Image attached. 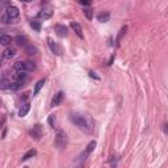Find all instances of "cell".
<instances>
[{
  "label": "cell",
  "mask_w": 168,
  "mask_h": 168,
  "mask_svg": "<svg viewBox=\"0 0 168 168\" xmlns=\"http://www.w3.org/2000/svg\"><path fill=\"white\" fill-rule=\"evenodd\" d=\"M55 143L59 149H64L66 143H67V135L63 130H58L57 131V138H55Z\"/></svg>",
  "instance_id": "cell-2"
},
{
  "label": "cell",
  "mask_w": 168,
  "mask_h": 168,
  "mask_svg": "<svg viewBox=\"0 0 168 168\" xmlns=\"http://www.w3.org/2000/svg\"><path fill=\"white\" fill-rule=\"evenodd\" d=\"M12 42V37L11 36H8V34H3V36H0V45H3V46H8L9 44Z\"/></svg>",
  "instance_id": "cell-10"
},
{
  "label": "cell",
  "mask_w": 168,
  "mask_h": 168,
  "mask_svg": "<svg viewBox=\"0 0 168 168\" xmlns=\"http://www.w3.org/2000/svg\"><path fill=\"white\" fill-rule=\"evenodd\" d=\"M15 41L19 46H22V47H25V46L28 45V39H26V37H24V36H17V37L15 38Z\"/></svg>",
  "instance_id": "cell-12"
},
{
  "label": "cell",
  "mask_w": 168,
  "mask_h": 168,
  "mask_svg": "<svg viewBox=\"0 0 168 168\" xmlns=\"http://www.w3.org/2000/svg\"><path fill=\"white\" fill-rule=\"evenodd\" d=\"M13 68L16 71H25V66H24V62H16L13 64Z\"/></svg>",
  "instance_id": "cell-23"
},
{
  "label": "cell",
  "mask_w": 168,
  "mask_h": 168,
  "mask_svg": "<svg viewBox=\"0 0 168 168\" xmlns=\"http://www.w3.org/2000/svg\"><path fill=\"white\" fill-rule=\"evenodd\" d=\"M11 81L8 79H0V90H9Z\"/></svg>",
  "instance_id": "cell-20"
},
{
  "label": "cell",
  "mask_w": 168,
  "mask_h": 168,
  "mask_svg": "<svg viewBox=\"0 0 168 168\" xmlns=\"http://www.w3.org/2000/svg\"><path fill=\"white\" fill-rule=\"evenodd\" d=\"M25 53L28 55H36L38 53V50H37V47L36 46H33V45H26L25 46Z\"/></svg>",
  "instance_id": "cell-14"
},
{
  "label": "cell",
  "mask_w": 168,
  "mask_h": 168,
  "mask_svg": "<svg viewBox=\"0 0 168 168\" xmlns=\"http://www.w3.org/2000/svg\"><path fill=\"white\" fill-rule=\"evenodd\" d=\"M95 147H96V142H95V141H92V142L87 146V149H85V155H90L92 151L95 150Z\"/></svg>",
  "instance_id": "cell-22"
},
{
  "label": "cell",
  "mask_w": 168,
  "mask_h": 168,
  "mask_svg": "<svg viewBox=\"0 0 168 168\" xmlns=\"http://www.w3.org/2000/svg\"><path fill=\"white\" fill-rule=\"evenodd\" d=\"M84 15H85V17H87L88 20H92V17H93V11H92L91 8H85L84 9Z\"/></svg>",
  "instance_id": "cell-25"
},
{
  "label": "cell",
  "mask_w": 168,
  "mask_h": 168,
  "mask_svg": "<svg viewBox=\"0 0 168 168\" xmlns=\"http://www.w3.org/2000/svg\"><path fill=\"white\" fill-rule=\"evenodd\" d=\"M5 15L8 16L9 19H17L19 15H20V11H19L17 7L11 5V7H8V8H7V13H5Z\"/></svg>",
  "instance_id": "cell-4"
},
{
  "label": "cell",
  "mask_w": 168,
  "mask_h": 168,
  "mask_svg": "<svg viewBox=\"0 0 168 168\" xmlns=\"http://www.w3.org/2000/svg\"><path fill=\"white\" fill-rule=\"evenodd\" d=\"M71 28L74 29V32L76 33V36L79 38H84V34H83V29L81 26L78 24V22H71Z\"/></svg>",
  "instance_id": "cell-9"
},
{
  "label": "cell",
  "mask_w": 168,
  "mask_h": 168,
  "mask_svg": "<svg viewBox=\"0 0 168 168\" xmlns=\"http://www.w3.org/2000/svg\"><path fill=\"white\" fill-rule=\"evenodd\" d=\"M11 20H12V19H9V17H8V16H7V15H5V16H3V19H1V21H3V22H4V24H9V22H11Z\"/></svg>",
  "instance_id": "cell-28"
},
{
  "label": "cell",
  "mask_w": 168,
  "mask_h": 168,
  "mask_svg": "<svg viewBox=\"0 0 168 168\" xmlns=\"http://www.w3.org/2000/svg\"><path fill=\"white\" fill-rule=\"evenodd\" d=\"M109 19H110V13L109 12H103V13H100V15L97 16V20L100 22H108L109 21Z\"/></svg>",
  "instance_id": "cell-13"
},
{
  "label": "cell",
  "mask_w": 168,
  "mask_h": 168,
  "mask_svg": "<svg viewBox=\"0 0 168 168\" xmlns=\"http://www.w3.org/2000/svg\"><path fill=\"white\" fill-rule=\"evenodd\" d=\"M29 109H30V105H29L28 103H25L24 105H21V108H20V110H19V116L20 117H25L26 114H28Z\"/></svg>",
  "instance_id": "cell-11"
},
{
  "label": "cell",
  "mask_w": 168,
  "mask_h": 168,
  "mask_svg": "<svg viewBox=\"0 0 168 168\" xmlns=\"http://www.w3.org/2000/svg\"><path fill=\"white\" fill-rule=\"evenodd\" d=\"M51 16H53V8H50V7H45V8H42L38 12L39 19H50Z\"/></svg>",
  "instance_id": "cell-6"
},
{
  "label": "cell",
  "mask_w": 168,
  "mask_h": 168,
  "mask_svg": "<svg viewBox=\"0 0 168 168\" xmlns=\"http://www.w3.org/2000/svg\"><path fill=\"white\" fill-rule=\"evenodd\" d=\"M15 50L13 49H5L4 51H3V57L4 58H7V59H11V58H13L15 57Z\"/></svg>",
  "instance_id": "cell-16"
},
{
  "label": "cell",
  "mask_w": 168,
  "mask_h": 168,
  "mask_svg": "<svg viewBox=\"0 0 168 168\" xmlns=\"http://www.w3.org/2000/svg\"><path fill=\"white\" fill-rule=\"evenodd\" d=\"M126 30H127V28H126V26H124V28L121 29V30H120V34H118V38H117V41H120V39H121V37H122V36H124V33L126 32Z\"/></svg>",
  "instance_id": "cell-27"
},
{
  "label": "cell",
  "mask_w": 168,
  "mask_h": 168,
  "mask_svg": "<svg viewBox=\"0 0 168 168\" xmlns=\"http://www.w3.org/2000/svg\"><path fill=\"white\" fill-rule=\"evenodd\" d=\"M79 3H80L81 5H84V7H87V5H91L92 4V0H78Z\"/></svg>",
  "instance_id": "cell-26"
},
{
  "label": "cell",
  "mask_w": 168,
  "mask_h": 168,
  "mask_svg": "<svg viewBox=\"0 0 168 168\" xmlns=\"http://www.w3.org/2000/svg\"><path fill=\"white\" fill-rule=\"evenodd\" d=\"M25 79H26L25 71H17V74H15V80H17V81H24Z\"/></svg>",
  "instance_id": "cell-18"
},
{
  "label": "cell",
  "mask_w": 168,
  "mask_h": 168,
  "mask_svg": "<svg viewBox=\"0 0 168 168\" xmlns=\"http://www.w3.org/2000/svg\"><path fill=\"white\" fill-rule=\"evenodd\" d=\"M24 66H25V71H33V70H36V64H34V62H32V61H25L24 62Z\"/></svg>",
  "instance_id": "cell-19"
},
{
  "label": "cell",
  "mask_w": 168,
  "mask_h": 168,
  "mask_svg": "<svg viewBox=\"0 0 168 168\" xmlns=\"http://www.w3.org/2000/svg\"><path fill=\"white\" fill-rule=\"evenodd\" d=\"M30 26L34 29L36 32H39L41 30V21H37V20H32L30 21Z\"/></svg>",
  "instance_id": "cell-21"
},
{
  "label": "cell",
  "mask_w": 168,
  "mask_h": 168,
  "mask_svg": "<svg viewBox=\"0 0 168 168\" xmlns=\"http://www.w3.org/2000/svg\"><path fill=\"white\" fill-rule=\"evenodd\" d=\"M63 97H64L63 92H58L57 95H54V97L51 100V107H59L62 104V101H63Z\"/></svg>",
  "instance_id": "cell-7"
},
{
  "label": "cell",
  "mask_w": 168,
  "mask_h": 168,
  "mask_svg": "<svg viewBox=\"0 0 168 168\" xmlns=\"http://www.w3.org/2000/svg\"><path fill=\"white\" fill-rule=\"evenodd\" d=\"M54 121H55V116L54 114H51V116L49 117V124H50L51 126H54Z\"/></svg>",
  "instance_id": "cell-29"
},
{
  "label": "cell",
  "mask_w": 168,
  "mask_h": 168,
  "mask_svg": "<svg viewBox=\"0 0 168 168\" xmlns=\"http://www.w3.org/2000/svg\"><path fill=\"white\" fill-rule=\"evenodd\" d=\"M30 135L34 137V139H39L42 137V127L41 125H34L33 129L30 130Z\"/></svg>",
  "instance_id": "cell-8"
},
{
  "label": "cell",
  "mask_w": 168,
  "mask_h": 168,
  "mask_svg": "<svg viewBox=\"0 0 168 168\" xmlns=\"http://www.w3.org/2000/svg\"><path fill=\"white\" fill-rule=\"evenodd\" d=\"M54 30H55V33H57V36H59V37H67V34H68V29H67V26L61 25V24L55 25Z\"/></svg>",
  "instance_id": "cell-5"
},
{
  "label": "cell",
  "mask_w": 168,
  "mask_h": 168,
  "mask_svg": "<svg viewBox=\"0 0 168 168\" xmlns=\"http://www.w3.org/2000/svg\"><path fill=\"white\" fill-rule=\"evenodd\" d=\"M36 155V151L34 150H29L28 151V152H26L25 154V155L24 156H22V162H25V160H28V159H30V158H33V156H34Z\"/></svg>",
  "instance_id": "cell-24"
},
{
  "label": "cell",
  "mask_w": 168,
  "mask_h": 168,
  "mask_svg": "<svg viewBox=\"0 0 168 168\" xmlns=\"http://www.w3.org/2000/svg\"><path fill=\"white\" fill-rule=\"evenodd\" d=\"M21 87H22V81H17V80L9 84V90L11 91H19Z\"/></svg>",
  "instance_id": "cell-17"
},
{
  "label": "cell",
  "mask_w": 168,
  "mask_h": 168,
  "mask_svg": "<svg viewBox=\"0 0 168 168\" xmlns=\"http://www.w3.org/2000/svg\"><path fill=\"white\" fill-rule=\"evenodd\" d=\"M44 84H45V79H41V80L37 81V84H36V87H34V92H33V96H36V95L41 91V88L44 87Z\"/></svg>",
  "instance_id": "cell-15"
},
{
  "label": "cell",
  "mask_w": 168,
  "mask_h": 168,
  "mask_svg": "<svg viewBox=\"0 0 168 168\" xmlns=\"http://www.w3.org/2000/svg\"><path fill=\"white\" fill-rule=\"evenodd\" d=\"M47 44H49V47H50V50H51L53 53H54L55 55H62L63 50H62V47L57 44V42H54L53 39H49Z\"/></svg>",
  "instance_id": "cell-3"
},
{
  "label": "cell",
  "mask_w": 168,
  "mask_h": 168,
  "mask_svg": "<svg viewBox=\"0 0 168 168\" xmlns=\"http://www.w3.org/2000/svg\"><path fill=\"white\" fill-rule=\"evenodd\" d=\"M70 120L71 122H74L76 126L79 127L80 130L85 131V133H92V122L90 118H87L85 116H83V114H78V113H71L70 114Z\"/></svg>",
  "instance_id": "cell-1"
},
{
  "label": "cell",
  "mask_w": 168,
  "mask_h": 168,
  "mask_svg": "<svg viewBox=\"0 0 168 168\" xmlns=\"http://www.w3.org/2000/svg\"><path fill=\"white\" fill-rule=\"evenodd\" d=\"M22 1H26V3H29V1H33V0H22Z\"/></svg>",
  "instance_id": "cell-32"
},
{
  "label": "cell",
  "mask_w": 168,
  "mask_h": 168,
  "mask_svg": "<svg viewBox=\"0 0 168 168\" xmlns=\"http://www.w3.org/2000/svg\"><path fill=\"white\" fill-rule=\"evenodd\" d=\"M90 76H91V78H95V79H97V80H100V78L97 76V75H96V72H95V71H90Z\"/></svg>",
  "instance_id": "cell-30"
},
{
  "label": "cell",
  "mask_w": 168,
  "mask_h": 168,
  "mask_svg": "<svg viewBox=\"0 0 168 168\" xmlns=\"http://www.w3.org/2000/svg\"><path fill=\"white\" fill-rule=\"evenodd\" d=\"M1 63H3V58L0 57V66H1Z\"/></svg>",
  "instance_id": "cell-31"
}]
</instances>
